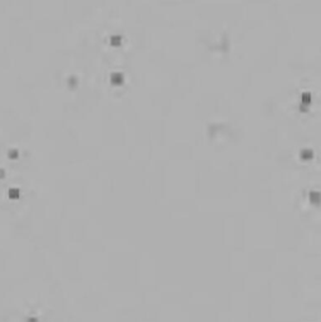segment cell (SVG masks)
I'll use <instances>...</instances> for the list:
<instances>
[{"instance_id":"3957f363","label":"cell","mask_w":321,"mask_h":322,"mask_svg":"<svg viewBox=\"0 0 321 322\" xmlns=\"http://www.w3.org/2000/svg\"><path fill=\"white\" fill-rule=\"evenodd\" d=\"M121 39H122V38L120 35H112L111 38H110L111 44H113V46H119V44H121Z\"/></svg>"},{"instance_id":"277c9868","label":"cell","mask_w":321,"mask_h":322,"mask_svg":"<svg viewBox=\"0 0 321 322\" xmlns=\"http://www.w3.org/2000/svg\"><path fill=\"white\" fill-rule=\"evenodd\" d=\"M8 156L10 159H16L19 156V151L16 150V148H12V150H9V152H8Z\"/></svg>"},{"instance_id":"5b68a950","label":"cell","mask_w":321,"mask_h":322,"mask_svg":"<svg viewBox=\"0 0 321 322\" xmlns=\"http://www.w3.org/2000/svg\"><path fill=\"white\" fill-rule=\"evenodd\" d=\"M5 176V171L3 170V169H0V179H3Z\"/></svg>"},{"instance_id":"6da1fadb","label":"cell","mask_w":321,"mask_h":322,"mask_svg":"<svg viewBox=\"0 0 321 322\" xmlns=\"http://www.w3.org/2000/svg\"><path fill=\"white\" fill-rule=\"evenodd\" d=\"M122 79H123V76H122V73H120V72H115V73L111 74V81L113 83H116V84L122 83Z\"/></svg>"},{"instance_id":"7a4b0ae2","label":"cell","mask_w":321,"mask_h":322,"mask_svg":"<svg viewBox=\"0 0 321 322\" xmlns=\"http://www.w3.org/2000/svg\"><path fill=\"white\" fill-rule=\"evenodd\" d=\"M19 196H20V191H19L18 189L13 188V189L9 190V198H10V199H18Z\"/></svg>"}]
</instances>
